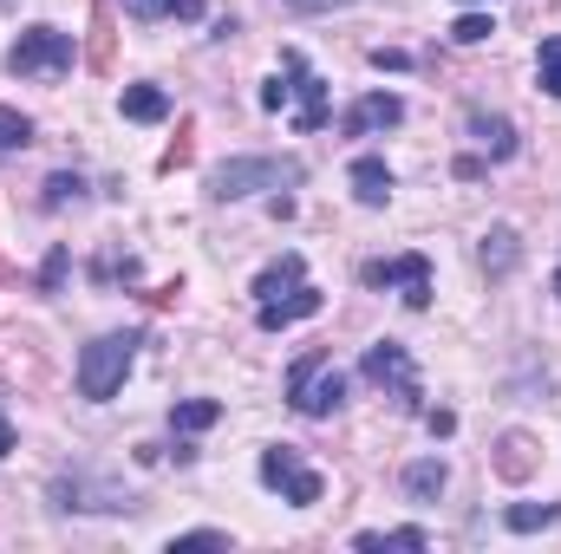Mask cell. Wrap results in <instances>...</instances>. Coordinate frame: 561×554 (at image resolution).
Instances as JSON below:
<instances>
[{
	"mask_svg": "<svg viewBox=\"0 0 561 554\" xmlns=\"http://www.w3.org/2000/svg\"><path fill=\"white\" fill-rule=\"evenodd\" d=\"M313 313H320V287L307 280V262H300V255L268 262L262 280H255V320H262V333L300 326V320H313Z\"/></svg>",
	"mask_w": 561,
	"mask_h": 554,
	"instance_id": "obj_1",
	"label": "cell"
},
{
	"mask_svg": "<svg viewBox=\"0 0 561 554\" xmlns=\"http://www.w3.org/2000/svg\"><path fill=\"white\" fill-rule=\"evenodd\" d=\"M307 183V163L300 157H229L216 176H209V196L236 203V196H255V189H294Z\"/></svg>",
	"mask_w": 561,
	"mask_h": 554,
	"instance_id": "obj_2",
	"label": "cell"
},
{
	"mask_svg": "<svg viewBox=\"0 0 561 554\" xmlns=\"http://www.w3.org/2000/svg\"><path fill=\"white\" fill-rule=\"evenodd\" d=\"M340 399H346V379L333 372V353L307 346V353L287 366V405H294L300 417H333Z\"/></svg>",
	"mask_w": 561,
	"mask_h": 554,
	"instance_id": "obj_3",
	"label": "cell"
},
{
	"mask_svg": "<svg viewBox=\"0 0 561 554\" xmlns=\"http://www.w3.org/2000/svg\"><path fill=\"white\" fill-rule=\"evenodd\" d=\"M131 359H138V333H99V339L79 353V399L105 405V399L125 385Z\"/></svg>",
	"mask_w": 561,
	"mask_h": 554,
	"instance_id": "obj_4",
	"label": "cell"
},
{
	"mask_svg": "<svg viewBox=\"0 0 561 554\" xmlns=\"http://www.w3.org/2000/svg\"><path fill=\"white\" fill-rule=\"evenodd\" d=\"M72 59H79V46H72V33H59V26H26V33L7 46V72H13V79H66Z\"/></svg>",
	"mask_w": 561,
	"mask_h": 554,
	"instance_id": "obj_5",
	"label": "cell"
},
{
	"mask_svg": "<svg viewBox=\"0 0 561 554\" xmlns=\"http://www.w3.org/2000/svg\"><path fill=\"white\" fill-rule=\"evenodd\" d=\"M379 392H392L405 412H424V385H419V366H412V353L399 346V339H379V346H366V366H359Z\"/></svg>",
	"mask_w": 561,
	"mask_h": 554,
	"instance_id": "obj_6",
	"label": "cell"
},
{
	"mask_svg": "<svg viewBox=\"0 0 561 554\" xmlns=\"http://www.w3.org/2000/svg\"><path fill=\"white\" fill-rule=\"evenodd\" d=\"M280 79H287V99H294V131H327V85H320V72L300 59V53H280Z\"/></svg>",
	"mask_w": 561,
	"mask_h": 554,
	"instance_id": "obj_7",
	"label": "cell"
},
{
	"mask_svg": "<svg viewBox=\"0 0 561 554\" xmlns=\"http://www.w3.org/2000/svg\"><path fill=\"white\" fill-rule=\"evenodd\" d=\"M262 483H268L275 496H287L294 509H313V503H320V470H307L300 450H287V443H268V450H262Z\"/></svg>",
	"mask_w": 561,
	"mask_h": 554,
	"instance_id": "obj_8",
	"label": "cell"
},
{
	"mask_svg": "<svg viewBox=\"0 0 561 554\" xmlns=\"http://www.w3.org/2000/svg\"><path fill=\"white\" fill-rule=\"evenodd\" d=\"M359 280H366V287H399L412 313L431 307V262H424V255H386V262H366Z\"/></svg>",
	"mask_w": 561,
	"mask_h": 554,
	"instance_id": "obj_9",
	"label": "cell"
},
{
	"mask_svg": "<svg viewBox=\"0 0 561 554\" xmlns=\"http://www.w3.org/2000/svg\"><path fill=\"white\" fill-rule=\"evenodd\" d=\"M53 509H131V489L99 483L92 470H59L53 476Z\"/></svg>",
	"mask_w": 561,
	"mask_h": 554,
	"instance_id": "obj_10",
	"label": "cell"
},
{
	"mask_svg": "<svg viewBox=\"0 0 561 554\" xmlns=\"http://www.w3.org/2000/svg\"><path fill=\"white\" fill-rule=\"evenodd\" d=\"M399 125H405V99H399V92H366V99L340 118L346 138H373V131H399Z\"/></svg>",
	"mask_w": 561,
	"mask_h": 554,
	"instance_id": "obj_11",
	"label": "cell"
},
{
	"mask_svg": "<svg viewBox=\"0 0 561 554\" xmlns=\"http://www.w3.org/2000/svg\"><path fill=\"white\" fill-rule=\"evenodd\" d=\"M490 470H496L503 483H529V476H536V437H529V430H503L496 450H490Z\"/></svg>",
	"mask_w": 561,
	"mask_h": 554,
	"instance_id": "obj_12",
	"label": "cell"
},
{
	"mask_svg": "<svg viewBox=\"0 0 561 554\" xmlns=\"http://www.w3.org/2000/svg\"><path fill=\"white\" fill-rule=\"evenodd\" d=\"M470 138L490 150V163H510L516 157V125L496 118V112H470Z\"/></svg>",
	"mask_w": 561,
	"mask_h": 554,
	"instance_id": "obj_13",
	"label": "cell"
},
{
	"mask_svg": "<svg viewBox=\"0 0 561 554\" xmlns=\"http://www.w3.org/2000/svg\"><path fill=\"white\" fill-rule=\"evenodd\" d=\"M353 196H359L366 209H379V203L392 196V170H386V157H353Z\"/></svg>",
	"mask_w": 561,
	"mask_h": 554,
	"instance_id": "obj_14",
	"label": "cell"
},
{
	"mask_svg": "<svg viewBox=\"0 0 561 554\" xmlns=\"http://www.w3.org/2000/svg\"><path fill=\"white\" fill-rule=\"evenodd\" d=\"M112 46H118V20H112V0H99V13H92V46H85L92 72H112V66H118Z\"/></svg>",
	"mask_w": 561,
	"mask_h": 554,
	"instance_id": "obj_15",
	"label": "cell"
},
{
	"mask_svg": "<svg viewBox=\"0 0 561 554\" xmlns=\"http://www.w3.org/2000/svg\"><path fill=\"white\" fill-rule=\"evenodd\" d=\"M353 549L359 554H386V549L419 554V549H431V535L424 529H366V535H353Z\"/></svg>",
	"mask_w": 561,
	"mask_h": 554,
	"instance_id": "obj_16",
	"label": "cell"
},
{
	"mask_svg": "<svg viewBox=\"0 0 561 554\" xmlns=\"http://www.w3.org/2000/svg\"><path fill=\"white\" fill-rule=\"evenodd\" d=\"M444 483H450L444 457H424V463L405 470V496H412V503H437V496H444Z\"/></svg>",
	"mask_w": 561,
	"mask_h": 554,
	"instance_id": "obj_17",
	"label": "cell"
},
{
	"mask_svg": "<svg viewBox=\"0 0 561 554\" xmlns=\"http://www.w3.org/2000/svg\"><path fill=\"white\" fill-rule=\"evenodd\" d=\"M125 118L131 125H163L170 118V99L157 85H125Z\"/></svg>",
	"mask_w": 561,
	"mask_h": 554,
	"instance_id": "obj_18",
	"label": "cell"
},
{
	"mask_svg": "<svg viewBox=\"0 0 561 554\" xmlns=\"http://www.w3.org/2000/svg\"><path fill=\"white\" fill-rule=\"evenodd\" d=\"M477 262H483L490 275H510V268H516V229H490V235H483V255H477Z\"/></svg>",
	"mask_w": 561,
	"mask_h": 554,
	"instance_id": "obj_19",
	"label": "cell"
},
{
	"mask_svg": "<svg viewBox=\"0 0 561 554\" xmlns=\"http://www.w3.org/2000/svg\"><path fill=\"white\" fill-rule=\"evenodd\" d=\"M216 417H222L216 399H190V405H176V412H170V424H176V437H196V430H209Z\"/></svg>",
	"mask_w": 561,
	"mask_h": 554,
	"instance_id": "obj_20",
	"label": "cell"
},
{
	"mask_svg": "<svg viewBox=\"0 0 561 554\" xmlns=\"http://www.w3.org/2000/svg\"><path fill=\"white\" fill-rule=\"evenodd\" d=\"M516 535H536V529H549V522H561V503H516L510 516H503Z\"/></svg>",
	"mask_w": 561,
	"mask_h": 554,
	"instance_id": "obj_21",
	"label": "cell"
},
{
	"mask_svg": "<svg viewBox=\"0 0 561 554\" xmlns=\"http://www.w3.org/2000/svg\"><path fill=\"white\" fill-rule=\"evenodd\" d=\"M138 20H203V0H125Z\"/></svg>",
	"mask_w": 561,
	"mask_h": 554,
	"instance_id": "obj_22",
	"label": "cell"
},
{
	"mask_svg": "<svg viewBox=\"0 0 561 554\" xmlns=\"http://www.w3.org/2000/svg\"><path fill=\"white\" fill-rule=\"evenodd\" d=\"M79 196H85V183H79L72 170H53V176H46V189H39V203H46V209H66V203H79Z\"/></svg>",
	"mask_w": 561,
	"mask_h": 554,
	"instance_id": "obj_23",
	"label": "cell"
},
{
	"mask_svg": "<svg viewBox=\"0 0 561 554\" xmlns=\"http://www.w3.org/2000/svg\"><path fill=\"white\" fill-rule=\"evenodd\" d=\"M536 79H542V92L561 99V33L556 39H542V59H536Z\"/></svg>",
	"mask_w": 561,
	"mask_h": 554,
	"instance_id": "obj_24",
	"label": "cell"
},
{
	"mask_svg": "<svg viewBox=\"0 0 561 554\" xmlns=\"http://www.w3.org/2000/svg\"><path fill=\"white\" fill-rule=\"evenodd\" d=\"M26 143H33V125L0 105V157H13V150H26Z\"/></svg>",
	"mask_w": 561,
	"mask_h": 554,
	"instance_id": "obj_25",
	"label": "cell"
},
{
	"mask_svg": "<svg viewBox=\"0 0 561 554\" xmlns=\"http://www.w3.org/2000/svg\"><path fill=\"white\" fill-rule=\"evenodd\" d=\"M190 157H196V125H190V118H183V125H176V143H170V150H163V163H157V170H163V176H170V170H183V163H190Z\"/></svg>",
	"mask_w": 561,
	"mask_h": 554,
	"instance_id": "obj_26",
	"label": "cell"
},
{
	"mask_svg": "<svg viewBox=\"0 0 561 554\" xmlns=\"http://www.w3.org/2000/svg\"><path fill=\"white\" fill-rule=\"evenodd\" d=\"M490 33H496V26H490V13H463V20L450 26V39H457V46H483Z\"/></svg>",
	"mask_w": 561,
	"mask_h": 554,
	"instance_id": "obj_27",
	"label": "cell"
},
{
	"mask_svg": "<svg viewBox=\"0 0 561 554\" xmlns=\"http://www.w3.org/2000/svg\"><path fill=\"white\" fill-rule=\"evenodd\" d=\"M66 262H72L66 249H53V255H46V268H39V293H59V280H66Z\"/></svg>",
	"mask_w": 561,
	"mask_h": 554,
	"instance_id": "obj_28",
	"label": "cell"
},
{
	"mask_svg": "<svg viewBox=\"0 0 561 554\" xmlns=\"http://www.w3.org/2000/svg\"><path fill=\"white\" fill-rule=\"evenodd\" d=\"M170 549H229V535H222V529H190V535H176Z\"/></svg>",
	"mask_w": 561,
	"mask_h": 554,
	"instance_id": "obj_29",
	"label": "cell"
},
{
	"mask_svg": "<svg viewBox=\"0 0 561 554\" xmlns=\"http://www.w3.org/2000/svg\"><path fill=\"white\" fill-rule=\"evenodd\" d=\"M92 275H99V280H138V262H131V255H125V262H118V255H105Z\"/></svg>",
	"mask_w": 561,
	"mask_h": 554,
	"instance_id": "obj_30",
	"label": "cell"
},
{
	"mask_svg": "<svg viewBox=\"0 0 561 554\" xmlns=\"http://www.w3.org/2000/svg\"><path fill=\"white\" fill-rule=\"evenodd\" d=\"M373 66H379V72H405L412 53H399V46H373Z\"/></svg>",
	"mask_w": 561,
	"mask_h": 554,
	"instance_id": "obj_31",
	"label": "cell"
},
{
	"mask_svg": "<svg viewBox=\"0 0 561 554\" xmlns=\"http://www.w3.org/2000/svg\"><path fill=\"white\" fill-rule=\"evenodd\" d=\"M294 13H333V7H353V0H287Z\"/></svg>",
	"mask_w": 561,
	"mask_h": 554,
	"instance_id": "obj_32",
	"label": "cell"
},
{
	"mask_svg": "<svg viewBox=\"0 0 561 554\" xmlns=\"http://www.w3.org/2000/svg\"><path fill=\"white\" fill-rule=\"evenodd\" d=\"M424 424H431V437H450V430H457V417L450 412H424Z\"/></svg>",
	"mask_w": 561,
	"mask_h": 554,
	"instance_id": "obj_33",
	"label": "cell"
},
{
	"mask_svg": "<svg viewBox=\"0 0 561 554\" xmlns=\"http://www.w3.org/2000/svg\"><path fill=\"white\" fill-rule=\"evenodd\" d=\"M262 105H268V112H280V105H287V85H280V79H268V85H262Z\"/></svg>",
	"mask_w": 561,
	"mask_h": 554,
	"instance_id": "obj_34",
	"label": "cell"
},
{
	"mask_svg": "<svg viewBox=\"0 0 561 554\" xmlns=\"http://www.w3.org/2000/svg\"><path fill=\"white\" fill-rule=\"evenodd\" d=\"M483 176V157H457V183H477Z\"/></svg>",
	"mask_w": 561,
	"mask_h": 554,
	"instance_id": "obj_35",
	"label": "cell"
},
{
	"mask_svg": "<svg viewBox=\"0 0 561 554\" xmlns=\"http://www.w3.org/2000/svg\"><path fill=\"white\" fill-rule=\"evenodd\" d=\"M13 450V424H7V412H0V457Z\"/></svg>",
	"mask_w": 561,
	"mask_h": 554,
	"instance_id": "obj_36",
	"label": "cell"
},
{
	"mask_svg": "<svg viewBox=\"0 0 561 554\" xmlns=\"http://www.w3.org/2000/svg\"><path fill=\"white\" fill-rule=\"evenodd\" d=\"M0 280H13V268H7V262H0Z\"/></svg>",
	"mask_w": 561,
	"mask_h": 554,
	"instance_id": "obj_37",
	"label": "cell"
},
{
	"mask_svg": "<svg viewBox=\"0 0 561 554\" xmlns=\"http://www.w3.org/2000/svg\"><path fill=\"white\" fill-rule=\"evenodd\" d=\"M556 293H561V268H556Z\"/></svg>",
	"mask_w": 561,
	"mask_h": 554,
	"instance_id": "obj_38",
	"label": "cell"
}]
</instances>
